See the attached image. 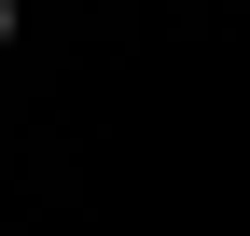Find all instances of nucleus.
Wrapping results in <instances>:
<instances>
[{"label": "nucleus", "instance_id": "f257e3e1", "mask_svg": "<svg viewBox=\"0 0 250 236\" xmlns=\"http://www.w3.org/2000/svg\"><path fill=\"white\" fill-rule=\"evenodd\" d=\"M28 14H42V0H0V56H14V42H28Z\"/></svg>", "mask_w": 250, "mask_h": 236}]
</instances>
